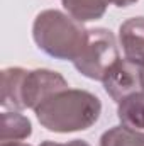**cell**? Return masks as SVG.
<instances>
[{
    "mask_svg": "<svg viewBox=\"0 0 144 146\" xmlns=\"http://www.w3.org/2000/svg\"><path fill=\"white\" fill-rule=\"evenodd\" d=\"M117 60H120V56L114 33L105 27H95L88 29L87 42L78 58L73 61V66L83 76L102 82L108 68Z\"/></svg>",
    "mask_w": 144,
    "mask_h": 146,
    "instance_id": "obj_3",
    "label": "cell"
},
{
    "mask_svg": "<svg viewBox=\"0 0 144 146\" xmlns=\"http://www.w3.org/2000/svg\"><path fill=\"white\" fill-rule=\"evenodd\" d=\"M117 117L122 126L136 131L144 129V90L134 92L122 99L117 107Z\"/></svg>",
    "mask_w": 144,
    "mask_h": 146,
    "instance_id": "obj_8",
    "label": "cell"
},
{
    "mask_svg": "<svg viewBox=\"0 0 144 146\" xmlns=\"http://www.w3.org/2000/svg\"><path fill=\"white\" fill-rule=\"evenodd\" d=\"M100 146H144V133L127 126H114L100 138Z\"/></svg>",
    "mask_w": 144,
    "mask_h": 146,
    "instance_id": "obj_11",
    "label": "cell"
},
{
    "mask_svg": "<svg viewBox=\"0 0 144 146\" xmlns=\"http://www.w3.org/2000/svg\"><path fill=\"white\" fill-rule=\"evenodd\" d=\"M0 146H32V145H27V143H22V141H15V143H2Z\"/></svg>",
    "mask_w": 144,
    "mask_h": 146,
    "instance_id": "obj_14",
    "label": "cell"
},
{
    "mask_svg": "<svg viewBox=\"0 0 144 146\" xmlns=\"http://www.w3.org/2000/svg\"><path fill=\"white\" fill-rule=\"evenodd\" d=\"M32 134V124L29 117L20 114L19 110H5L2 114V143H15L24 141Z\"/></svg>",
    "mask_w": 144,
    "mask_h": 146,
    "instance_id": "obj_9",
    "label": "cell"
},
{
    "mask_svg": "<svg viewBox=\"0 0 144 146\" xmlns=\"http://www.w3.org/2000/svg\"><path fill=\"white\" fill-rule=\"evenodd\" d=\"M141 78H143V90H144V65H141Z\"/></svg>",
    "mask_w": 144,
    "mask_h": 146,
    "instance_id": "obj_15",
    "label": "cell"
},
{
    "mask_svg": "<svg viewBox=\"0 0 144 146\" xmlns=\"http://www.w3.org/2000/svg\"><path fill=\"white\" fill-rule=\"evenodd\" d=\"M26 68L10 66L2 70V99L0 104L5 110H24L20 102V82Z\"/></svg>",
    "mask_w": 144,
    "mask_h": 146,
    "instance_id": "obj_7",
    "label": "cell"
},
{
    "mask_svg": "<svg viewBox=\"0 0 144 146\" xmlns=\"http://www.w3.org/2000/svg\"><path fill=\"white\" fill-rule=\"evenodd\" d=\"M119 44L126 60L144 65V15L127 19L119 27Z\"/></svg>",
    "mask_w": 144,
    "mask_h": 146,
    "instance_id": "obj_6",
    "label": "cell"
},
{
    "mask_svg": "<svg viewBox=\"0 0 144 146\" xmlns=\"http://www.w3.org/2000/svg\"><path fill=\"white\" fill-rule=\"evenodd\" d=\"M34 112L42 127L66 134L92 127L102 114V102L88 90L65 88L48 97Z\"/></svg>",
    "mask_w": 144,
    "mask_h": 146,
    "instance_id": "obj_1",
    "label": "cell"
},
{
    "mask_svg": "<svg viewBox=\"0 0 144 146\" xmlns=\"http://www.w3.org/2000/svg\"><path fill=\"white\" fill-rule=\"evenodd\" d=\"M70 88L66 78L58 72L36 68L26 70L20 82V102L24 109H36L48 97L56 92Z\"/></svg>",
    "mask_w": 144,
    "mask_h": 146,
    "instance_id": "obj_4",
    "label": "cell"
},
{
    "mask_svg": "<svg viewBox=\"0 0 144 146\" xmlns=\"http://www.w3.org/2000/svg\"><path fill=\"white\" fill-rule=\"evenodd\" d=\"M88 37V29L70 14L48 9L39 12L32 24V39L48 56L61 61H75Z\"/></svg>",
    "mask_w": 144,
    "mask_h": 146,
    "instance_id": "obj_2",
    "label": "cell"
},
{
    "mask_svg": "<svg viewBox=\"0 0 144 146\" xmlns=\"http://www.w3.org/2000/svg\"><path fill=\"white\" fill-rule=\"evenodd\" d=\"M104 90L117 104L127 95L143 90L141 65H136L129 60H117L102 78Z\"/></svg>",
    "mask_w": 144,
    "mask_h": 146,
    "instance_id": "obj_5",
    "label": "cell"
},
{
    "mask_svg": "<svg viewBox=\"0 0 144 146\" xmlns=\"http://www.w3.org/2000/svg\"><path fill=\"white\" fill-rule=\"evenodd\" d=\"M136 2H139V0H110V3H114L115 7H120V9L131 7V5H134Z\"/></svg>",
    "mask_w": 144,
    "mask_h": 146,
    "instance_id": "obj_13",
    "label": "cell"
},
{
    "mask_svg": "<svg viewBox=\"0 0 144 146\" xmlns=\"http://www.w3.org/2000/svg\"><path fill=\"white\" fill-rule=\"evenodd\" d=\"M39 146H90L87 141H83V139H73V141H68V143H65V145H61V143H54V141H42Z\"/></svg>",
    "mask_w": 144,
    "mask_h": 146,
    "instance_id": "obj_12",
    "label": "cell"
},
{
    "mask_svg": "<svg viewBox=\"0 0 144 146\" xmlns=\"http://www.w3.org/2000/svg\"><path fill=\"white\" fill-rule=\"evenodd\" d=\"M63 9L78 22H92L102 19L110 0H61Z\"/></svg>",
    "mask_w": 144,
    "mask_h": 146,
    "instance_id": "obj_10",
    "label": "cell"
}]
</instances>
